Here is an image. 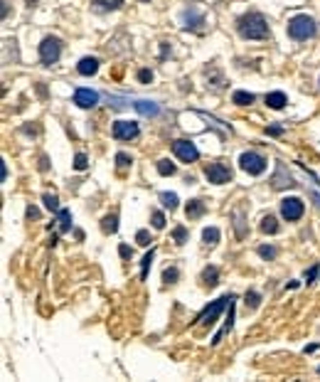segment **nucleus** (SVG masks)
Instances as JSON below:
<instances>
[{
    "instance_id": "nucleus-1",
    "label": "nucleus",
    "mask_w": 320,
    "mask_h": 382,
    "mask_svg": "<svg viewBox=\"0 0 320 382\" xmlns=\"http://www.w3.org/2000/svg\"><path fill=\"white\" fill-rule=\"evenodd\" d=\"M236 30L244 40H266L268 37V25L261 13H247L244 18H239Z\"/></svg>"
},
{
    "instance_id": "nucleus-2",
    "label": "nucleus",
    "mask_w": 320,
    "mask_h": 382,
    "mask_svg": "<svg viewBox=\"0 0 320 382\" xmlns=\"http://www.w3.org/2000/svg\"><path fill=\"white\" fill-rule=\"evenodd\" d=\"M288 37L291 40H298V42H303V40H310V37H315V32H318V25H315V20L310 18V15H296V18H291L288 20Z\"/></svg>"
},
{
    "instance_id": "nucleus-3",
    "label": "nucleus",
    "mask_w": 320,
    "mask_h": 382,
    "mask_svg": "<svg viewBox=\"0 0 320 382\" xmlns=\"http://www.w3.org/2000/svg\"><path fill=\"white\" fill-rule=\"evenodd\" d=\"M239 165H242V170L249 173V175H261L268 163H266V158L261 156V153L247 150V153H242V156H239Z\"/></svg>"
},
{
    "instance_id": "nucleus-4",
    "label": "nucleus",
    "mask_w": 320,
    "mask_h": 382,
    "mask_svg": "<svg viewBox=\"0 0 320 382\" xmlns=\"http://www.w3.org/2000/svg\"><path fill=\"white\" fill-rule=\"evenodd\" d=\"M234 301V296L229 293V296H222V298H217V301H212V306H207V309L197 316V323H202V326H212L217 318H219V313L227 309V306Z\"/></svg>"
},
{
    "instance_id": "nucleus-5",
    "label": "nucleus",
    "mask_w": 320,
    "mask_h": 382,
    "mask_svg": "<svg viewBox=\"0 0 320 382\" xmlns=\"http://www.w3.org/2000/svg\"><path fill=\"white\" fill-rule=\"evenodd\" d=\"M62 57V40L59 37H45L39 45V59L42 64H54Z\"/></svg>"
},
{
    "instance_id": "nucleus-6",
    "label": "nucleus",
    "mask_w": 320,
    "mask_h": 382,
    "mask_svg": "<svg viewBox=\"0 0 320 382\" xmlns=\"http://www.w3.org/2000/svg\"><path fill=\"white\" fill-rule=\"evenodd\" d=\"M305 212V202L301 198H284L281 200V217L286 222H298Z\"/></svg>"
},
{
    "instance_id": "nucleus-7",
    "label": "nucleus",
    "mask_w": 320,
    "mask_h": 382,
    "mask_svg": "<svg viewBox=\"0 0 320 382\" xmlns=\"http://www.w3.org/2000/svg\"><path fill=\"white\" fill-rule=\"evenodd\" d=\"M173 153L182 161V163H195L197 158H199V150L195 148V143H190V141H173Z\"/></svg>"
},
{
    "instance_id": "nucleus-8",
    "label": "nucleus",
    "mask_w": 320,
    "mask_h": 382,
    "mask_svg": "<svg viewBox=\"0 0 320 382\" xmlns=\"http://www.w3.org/2000/svg\"><path fill=\"white\" fill-rule=\"evenodd\" d=\"M205 178L214 185H224L231 180V170L224 163H210V165H205Z\"/></svg>"
},
{
    "instance_id": "nucleus-9",
    "label": "nucleus",
    "mask_w": 320,
    "mask_h": 382,
    "mask_svg": "<svg viewBox=\"0 0 320 382\" xmlns=\"http://www.w3.org/2000/svg\"><path fill=\"white\" fill-rule=\"evenodd\" d=\"M141 128L136 121H116L113 124V138L116 141H131V138H138Z\"/></svg>"
},
{
    "instance_id": "nucleus-10",
    "label": "nucleus",
    "mask_w": 320,
    "mask_h": 382,
    "mask_svg": "<svg viewBox=\"0 0 320 382\" xmlns=\"http://www.w3.org/2000/svg\"><path fill=\"white\" fill-rule=\"evenodd\" d=\"M74 104L79 109H94L99 104V94L91 91V89H76L74 91Z\"/></svg>"
},
{
    "instance_id": "nucleus-11",
    "label": "nucleus",
    "mask_w": 320,
    "mask_h": 382,
    "mask_svg": "<svg viewBox=\"0 0 320 382\" xmlns=\"http://www.w3.org/2000/svg\"><path fill=\"white\" fill-rule=\"evenodd\" d=\"M182 27L185 30H202V25H205V15L199 13V10H195V8H187V10H182Z\"/></svg>"
},
{
    "instance_id": "nucleus-12",
    "label": "nucleus",
    "mask_w": 320,
    "mask_h": 382,
    "mask_svg": "<svg viewBox=\"0 0 320 382\" xmlns=\"http://www.w3.org/2000/svg\"><path fill=\"white\" fill-rule=\"evenodd\" d=\"M273 190H281V187H293V185H298L291 175H288V170H286V165H281L278 163L276 165V175H273Z\"/></svg>"
},
{
    "instance_id": "nucleus-13",
    "label": "nucleus",
    "mask_w": 320,
    "mask_h": 382,
    "mask_svg": "<svg viewBox=\"0 0 320 382\" xmlns=\"http://www.w3.org/2000/svg\"><path fill=\"white\" fill-rule=\"evenodd\" d=\"M133 109L141 113V116H158L160 113V106L155 104V101H148V99H138V101H133Z\"/></svg>"
},
{
    "instance_id": "nucleus-14",
    "label": "nucleus",
    "mask_w": 320,
    "mask_h": 382,
    "mask_svg": "<svg viewBox=\"0 0 320 382\" xmlns=\"http://www.w3.org/2000/svg\"><path fill=\"white\" fill-rule=\"evenodd\" d=\"M76 72L82 74V76H91V74H96V72H99V59H96V57H84L82 62L76 64Z\"/></svg>"
},
{
    "instance_id": "nucleus-15",
    "label": "nucleus",
    "mask_w": 320,
    "mask_h": 382,
    "mask_svg": "<svg viewBox=\"0 0 320 382\" xmlns=\"http://www.w3.org/2000/svg\"><path fill=\"white\" fill-rule=\"evenodd\" d=\"M205 212H207V207H205V202H202V200H190V202H187V207H185L187 219H199Z\"/></svg>"
},
{
    "instance_id": "nucleus-16",
    "label": "nucleus",
    "mask_w": 320,
    "mask_h": 382,
    "mask_svg": "<svg viewBox=\"0 0 320 382\" xmlns=\"http://www.w3.org/2000/svg\"><path fill=\"white\" fill-rule=\"evenodd\" d=\"M288 104V99H286V94L284 91H271V94H266V106L268 109H284Z\"/></svg>"
},
{
    "instance_id": "nucleus-17",
    "label": "nucleus",
    "mask_w": 320,
    "mask_h": 382,
    "mask_svg": "<svg viewBox=\"0 0 320 382\" xmlns=\"http://www.w3.org/2000/svg\"><path fill=\"white\" fill-rule=\"evenodd\" d=\"M202 284L210 286V289L219 284V272H217V266H205V272H202Z\"/></svg>"
},
{
    "instance_id": "nucleus-18",
    "label": "nucleus",
    "mask_w": 320,
    "mask_h": 382,
    "mask_svg": "<svg viewBox=\"0 0 320 382\" xmlns=\"http://www.w3.org/2000/svg\"><path fill=\"white\" fill-rule=\"evenodd\" d=\"M91 5H96L99 10L104 13H111V10H118L124 5V0H91Z\"/></svg>"
},
{
    "instance_id": "nucleus-19",
    "label": "nucleus",
    "mask_w": 320,
    "mask_h": 382,
    "mask_svg": "<svg viewBox=\"0 0 320 382\" xmlns=\"http://www.w3.org/2000/svg\"><path fill=\"white\" fill-rule=\"evenodd\" d=\"M202 242H205L207 247H214V244L219 242V229H217V227H205V229H202Z\"/></svg>"
},
{
    "instance_id": "nucleus-20",
    "label": "nucleus",
    "mask_w": 320,
    "mask_h": 382,
    "mask_svg": "<svg viewBox=\"0 0 320 382\" xmlns=\"http://www.w3.org/2000/svg\"><path fill=\"white\" fill-rule=\"evenodd\" d=\"M101 229H104L106 235H113L116 229H118V215H116V212H113V215H106V217L101 219Z\"/></svg>"
},
{
    "instance_id": "nucleus-21",
    "label": "nucleus",
    "mask_w": 320,
    "mask_h": 382,
    "mask_svg": "<svg viewBox=\"0 0 320 382\" xmlns=\"http://www.w3.org/2000/svg\"><path fill=\"white\" fill-rule=\"evenodd\" d=\"M231 101H234L236 106H249V104H254V94H251V91H234V94H231Z\"/></svg>"
},
{
    "instance_id": "nucleus-22",
    "label": "nucleus",
    "mask_w": 320,
    "mask_h": 382,
    "mask_svg": "<svg viewBox=\"0 0 320 382\" xmlns=\"http://www.w3.org/2000/svg\"><path fill=\"white\" fill-rule=\"evenodd\" d=\"M59 235H67L71 229V212L69 210H59Z\"/></svg>"
},
{
    "instance_id": "nucleus-23",
    "label": "nucleus",
    "mask_w": 320,
    "mask_h": 382,
    "mask_svg": "<svg viewBox=\"0 0 320 382\" xmlns=\"http://www.w3.org/2000/svg\"><path fill=\"white\" fill-rule=\"evenodd\" d=\"M261 232H264V235H276V232H278V222H276V217L266 215V217L261 219Z\"/></svg>"
},
{
    "instance_id": "nucleus-24",
    "label": "nucleus",
    "mask_w": 320,
    "mask_h": 382,
    "mask_svg": "<svg viewBox=\"0 0 320 382\" xmlns=\"http://www.w3.org/2000/svg\"><path fill=\"white\" fill-rule=\"evenodd\" d=\"M153 256H155V249L150 247V252L143 256V261H141V281H145L148 279V272H150V264H153Z\"/></svg>"
},
{
    "instance_id": "nucleus-25",
    "label": "nucleus",
    "mask_w": 320,
    "mask_h": 382,
    "mask_svg": "<svg viewBox=\"0 0 320 382\" xmlns=\"http://www.w3.org/2000/svg\"><path fill=\"white\" fill-rule=\"evenodd\" d=\"M160 202H163L168 210H178V205H180V200H178L175 193H160Z\"/></svg>"
},
{
    "instance_id": "nucleus-26",
    "label": "nucleus",
    "mask_w": 320,
    "mask_h": 382,
    "mask_svg": "<svg viewBox=\"0 0 320 382\" xmlns=\"http://www.w3.org/2000/svg\"><path fill=\"white\" fill-rule=\"evenodd\" d=\"M175 170H178V168H175V163H170L168 158L158 161V173H160V175H165V178H168V175H175Z\"/></svg>"
},
{
    "instance_id": "nucleus-27",
    "label": "nucleus",
    "mask_w": 320,
    "mask_h": 382,
    "mask_svg": "<svg viewBox=\"0 0 320 382\" xmlns=\"http://www.w3.org/2000/svg\"><path fill=\"white\" fill-rule=\"evenodd\" d=\"M234 229H236V237L239 239H244V235H247V229H244V217H242V212H234Z\"/></svg>"
},
{
    "instance_id": "nucleus-28",
    "label": "nucleus",
    "mask_w": 320,
    "mask_h": 382,
    "mask_svg": "<svg viewBox=\"0 0 320 382\" xmlns=\"http://www.w3.org/2000/svg\"><path fill=\"white\" fill-rule=\"evenodd\" d=\"M178 279H180L178 266H168V269H163V281H165V284H175Z\"/></svg>"
},
{
    "instance_id": "nucleus-29",
    "label": "nucleus",
    "mask_w": 320,
    "mask_h": 382,
    "mask_svg": "<svg viewBox=\"0 0 320 382\" xmlns=\"http://www.w3.org/2000/svg\"><path fill=\"white\" fill-rule=\"evenodd\" d=\"M42 202H45V207H47V210H52V212H59V200H57V195H50V193H45V195H42Z\"/></svg>"
},
{
    "instance_id": "nucleus-30",
    "label": "nucleus",
    "mask_w": 320,
    "mask_h": 382,
    "mask_svg": "<svg viewBox=\"0 0 320 382\" xmlns=\"http://www.w3.org/2000/svg\"><path fill=\"white\" fill-rule=\"evenodd\" d=\"M259 301H261V296H259L256 291H247V296H244V303L249 306V309H259Z\"/></svg>"
},
{
    "instance_id": "nucleus-31",
    "label": "nucleus",
    "mask_w": 320,
    "mask_h": 382,
    "mask_svg": "<svg viewBox=\"0 0 320 382\" xmlns=\"http://www.w3.org/2000/svg\"><path fill=\"white\" fill-rule=\"evenodd\" d=\"M173 239H175V244H185V242H187V229H185V227H175Z\"/></svg>"
},
{
    "instance_id": "nucleus-32",
    "label": "nucleus",
    "mask_w": 320,
    "mask_h": 382,
    "mask_svg": "<svg viewBox=\"0 0 320 382\" xmlns=\"http://www.w3.org/2000/svg\"><path fill=\"white\" fill-rule=\"evenodd\" d=\"M259 256L261 259H266V261H271V259H276V247H259Z\"/></svg>"
},
{
    "instance_id": "nucleus-33",
    "label": "nucleus",
    "mask_w": 320,
    "mask_h": 382,
    "mask_svg": "<svg viewBox=\"0 0 320 382\" xmlns=\"http://www.w3.org/2000/svg\"><path fill=\"white\" fill-rule=\"evenodd\" d=\"M87 165H89V158L84 156V153H76V158H74V168H76V170H87Z\"/></svg>"
},
{
    "instance_id": "nucleus-34",
    "label": "nucleus",
    "mask_w": 320,
    "mask_h": 382,
    "mask_svg": "<svg viewBox=\"0 0 320 382\" xmlns=\"http://www.w3.org/2000/svg\"><path fill=\"white\" fill-rule=\"evenodd\" d=\"M136 242H138L141 247H148V244H150V232H148V229H138Z\"/></svg>"
},
{
    "instance_id": "nucleus-35",
    "label": "nucleus",
    "mask_w": 320,
    "mask_h": 382,
    "mask_svg": "<svg viewBox=\"0 0 320 382\" xmlns=\"http://www.w3.org/2000/svg\"><path fill=\"white\" fill-rule=\"evenodd\" d=\"M153 227L155 229H163L165 227V215L163 212H153Z\"/></svg>"
},
{
    "instance_id": "nucleus-36",
    "label": "nucleus",
    "mask_w": 320,
    "mask_h": 382,
    "mask_svg": "<svg viewBox=\"0 0 320 382\" xmlns=\"http://www.w3.org/2000/svg\"><path fill=\"white\" fill-rule=\"evenodd\" d=\"M116 165L118 168H126V165H131V158L126 156V153H116Z\"/></svg>"
},
{
    "instance_id": "nucleus-37",
    "label": "nucleus",
    "mask_w": 320,
    "mask_h": 382,
    "mask_svg": "<svg viewBox=\"0 0 320 382\" xmlns=\"http://www.w3.org/2000/svg\"><path fill=\"white\" fill-rule=\"evenodd\" d=\"M138 82H143V84L153 82V72H150V69H141V72H138Z\"/></svg>"
},
{
    "instance_id": "nucleus-38",
    "label": "nucleus",
    "mask_w": 320,
    "mask_h": 382,
    "mask_svg": "<svg viewBox=\"0 0 320 382\" xmlns=\"http://www.w3.org/2000/svg\"><path fill=\"white\" fill-rule=\"evenodd\" d=\"M318 272H320V266L315 264L310 272H305V281H308V284H313V281H315V276H318Z\"/></svg>"
},
{
    "instance_id": "nucleus-39",
    "label": "nucleus",
    "mask_w": 320,
    "mask_h": 382,
    "mask_svg": "<svg viewBox=\"0 0 320 382\" xmlns=\"http://www.w3.org/2000/svg\"><path fill=\"white\" fill-rule=\"evenodd\" d=\"M118 254H121L124 259H131V256H133V252H131L128 244H121V247H118Z\"/></svg>"
},
{
    "instance_id": "nucleus-40",
    "label": "nucleus",
    "mask_w": 320,
    "mask_h": 382,
    "mask_svg": "<svg viewBox=\"0 0 320 382\" xmlns=\"http://www.w3.org/2000/svg\"><path fill=\"white\" fill-rule=\"evenodd\" d=\"M25 215H27L30 219H39V210H37V207H32V205L27 207V212H25Z\"/></svg>"
},
{
    "instance_id": "nucleus-41",
    "label": "nucleus",
    "mask_w": 320,
    "mask_h": 382,
    "mask_svg": "<svg viewBox=\"0 0 320 382\" xmlns=\"http://www.w3.org/2000/svg\"><path fill=\"white\" fill-rule=\"evenodd\" d=\"M266 133H268V136H281L284 128H281V126H271V128H266Z\"/></svg>"
},
{
    "instance_id": "nucleus-42",
    "label": "nucleus",
    "mask_w": 320,
    "mask_h": 382,
    "mask_svg": "<svg viewBox=\"0 0 320 382\" xmlns=\"http://www.w3.org/2000/svg\"><path fill=\"white\" fill-rule=\"evenodd\" d=\"M39 170H47V158H45V156L39 158Z\"/></svg>"
},
{
    "instance_id": "nucleus-43",
    "label": "nucleus",
    "mask_w": 320,
    "mask_h": 382,
    "mask_svg": "<svg viewBox=\"0 0 320 382\" xmlns=\"http://www.w3.org/2000/svg\"><path fill=\"white\" fill-rule=\"evenodd\" d=\"M32 3H37V0H30V5H32Z\"/></svg>"
},
{
    "instance_id": "nucleus-44",
    "label": "nucleus",
    "mask_w": 320,
    "mask_h": 382,
    "mask_svg": "<svg viewBox=\"0 0 320 382\" xmlns=\"http://www.w3.org/2000/svg\"><path fill=\"white\" fill-rule=\"evenodd\" d=\"M143 3H148V0H143Z\"/></svg>"
},
{
    "instance_id": "nucleus-45",
    "label": "nucleus",
    "mask_w": 320,
    "mask_h": 382,
    "mask_svg": "<svg viewBox=\"0 0 320 382\" xmlns=\"http://www.w3.org/2000/svg\"><path fill=\"white\" fill-rule=\"evenodd\" d=\"M318 372H320V367H318Z\"/></svg>"
}]
</instances>
